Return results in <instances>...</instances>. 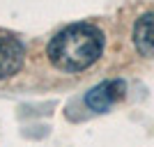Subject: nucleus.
<instances>
[{"label": "nucleus", "instance_id": "f257e3e1", "mask_svg": "<svg viewBox=\"0 0 154 147\" xmlns=\"http://www.w3.org/2000/svg\"><path fill=\"white\" fill-rule=\"evenodd\" d=\"M103 32L92 23H71L48 41V60L55 69L76 74L97 62L103 53Z\"/></svg>", "mask_w": 154, "mask_h": 147}, {"label": "nucleus", "instance_id": "f03ea898", "mask_svg": "<svg viewBox=\"0 0 154 147\" xmlns=\"http://www.w3.org/2000/svg\"><path fill=\"white\" fill-rule=\"evenodd\" d=\"M124 92H127V83L122 78H110V81H103V83L94 85V87L85 94V106L94 113H106L115 106L117 101L124 99Z\"/></svg>", "mask_w": 154, "mask_h": 147}, {"label": "nucleus", "instance_id": "7ed1b4c3", "mask_svg": "<svg viewBox=\"0 0 154 147\" xmlns=\"http://www.w3.org/2000/svg\"><path fill=\"white\" fill-rule=\"evenodd\" d=\"M23 58H26V48L19 39L0 35V81L14 76L23 67Z\"/></svg>", "mask_w": 154, "mask_h": 147}, {"label": "nucleus", "instance_id": "20e7f679", "mask_svg": "<svg viewBox=\"0 0 154 147\" xmlns=\"http://www.w3.org/2000/svg\"><path fill=\"white\" fill-rule=\"evenodd\" d=\"M134 46L140 55L154 60V12L138 16L134 26Z\"/></svg>", "mask_w": 154, "mask_h": 147}]
</instances>
